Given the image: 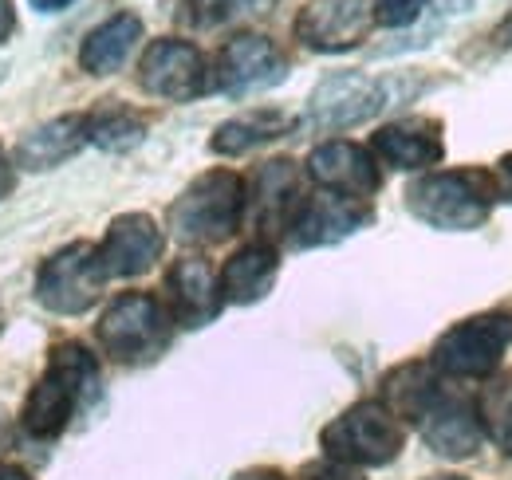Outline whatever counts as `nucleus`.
Wrapping results in <instances>:
<instances>
[{
    "mask_svg": "<svg viewBox=\"0 0 512 480\" xmlns=\"http://www.w3.org/2000/svg\"><path fill=\"white\" fill-rule=\"evenodd\" d=\"M95 386H99V366L91 359V351L79 343H60L52 351L48 374L32 386V394L24 402L20 425L32 437H60L67 421L75 418L79 402L95 394Z\"/></svg>",
    "mask_w": 512,
    "mask_h": 480,
    "instance_id": "1",
    "label": "nucleus"
},
{
    "mask_svg": "<svg viewBox=\"0 0 512 480\" xmlns=\"http://www.w3.org/2000/svg\"><path fill=\"white\" fill-rule=\"evenodd\" d=\"M493 201H497V185H493V174H485V170L426 174L406 189L410 213L434 229H449V233L481 229L493 213Z\"/></svg>",
    "mask_w": 512,
    "mask_h": 480,
    "instance_id": "2",
    "label": "nucleus"
},
{
    "mask_svg": "<svg viewBox=\"0 0 512 480\" xmlns=\"http://www.w3.org/2000/svg\"><path fill=\"white\" fill-rule=\"evenodd\" d=\"M241 217L245 181L233 170H209L170 205V233L182 244H221L241 229Z\"/></svg>",
    "mask_w": 512,
    "mask_h": 480,
    "instance_id": "3",
    "label": "nucleus"
},
{
    "mask_svg": "<svg viewBox=\"0 0 512 480\" xmlns=\"http://www.w3.org/2000/svg\"><path fill=\"white\" fill-rule=\"evenodd\" d=\"M323 453L351 469H379L402 453V421L383 402H359L323 429Z\"/></svg>",
    "mask_w": 512,
    "mask_h": 480,
    "instance_id": "4",
    "label": "nucleus"
},
{
    "mask_svg": "<svg viewBox=\"0 0 512 480\" xmlns=\"http://www.w3.org/2000/svg\"><path fill=\"white\" fill-rule=\"evenodd\" d=\"M95 335L115 362H154L170 347V311L146 292H127L103 311Z\"/></svg>",
    "mask_w": 512,
    "mask_h": 480,
    "instance_id": "5",
    "label": "nucleus"
},
{
    "mask_svg": "<svg viewBox=\"0 0 512 480\" xmlns=\"http://www.w3.org/2000/svg\"><path fill=\"white\" fill-rule=\"evenodd\" d=\"M512 343V315L509 311H485L473 315L434 343V370L449 378H489L505 359Z\"/></svg>",
    "mask_w": 512,
    "mask_h": 480,
    "instance_id": "6",
    "label": "nucleus"
},
{
    "mask_svg": "<svg viewBox=\"0 0 512 480\" xmlns=\"http://www.w3.org/2000/svg\"><path fill=\"white\" fill-rule=\"evenodd\" d=\"M107 276L99 268V256L91 244H67L52 260H44L36 276V296L48 311L60 315H79L99 300Z\"/></svg>",
    "mask_w": 512,
    "mask_h": 480,
    "instance_id": "7",
    "label": "nucleus"
},
{
    "mask_svg": "<svg viewBox=\"0 0 512 480\" xmlns=\"http://www.w3.org/2000/svg\"><path fill=\"white\" fill-rule=\"evenodd\" d=\"M138 83L142 91H150L154 99H170V103H190L201 91L213 87L209 63L205 56L186 44V40H154L142 63H138Z\"/></svg>",
    "mask_w": 512,
    "mask_h": 480,
    "instance_id": "8",
    "label": "nucleus"
},
{
    "mask_svg": "<svg viewBox=\"0 0 512 480\" xmlns=\"http://www.w3.org/2000/svg\"><path fill=\"white\" fill-rule=\"evenodd\" d=\"M304 185H300V170L288 158L264 162L256 170L253 189H245V213L260 233V244H272L276 237L292 233V221L304 205Z\"/></svg>",
    "mask_w": 512,
    "mask_h": 480,
    "instance_id": "9",
    "label": "nucleus"
},
{
    "mask_svg": "<svg viewBox=\"0 0 512 480\" xmlns=\"http://www.w3.org/2000/svg\"><path fill=\"white\" fill-rule=\"evenodd\" d=\"M371 24V0H308L296 16V40L312 52H347L367 40Z\"/></svg>",
    "mask_w": 512,
    "mask_h": 480,
    "instance_id": "10",
    "label": "nucleus"
},
{
    "mask_svg": "<svg viewBox=\"0 0 512 480\" xmlns=\"http://www.w3.org/2000/svg\"><path fill=\"white\" fill-rule=\"evenodd\" d=\"M284 79V56L276 52V44L268 36H256V32H241L233 36L213 67V87L241 99V95H253L264 91L272 83Z\"/></svg>",
    "mask_w": 512,
    "mask_h": 480,
    "instance_id": "11",
    "label": "nucleus"
},
{
    "mask_svg": "<svg viewBox=\"0 0 512 480\" xmlns=\"http://www.w3.org/2000/svg\"><path fill=\"white\" fill-rule=\"evenodd\" d=\"M414 425L422 429L426 445L434 453L449 457V461L473 457L481 449V441H485V425H481L477 406L465 402V398H457V394H449L446 386L426 402V410L414 418Z\"/></svg>",
    "mask_w": 512,
    "mask_h": 480,
    "instance_id": "12",
    "label": "nucleus"
},
{
    "mask_svg": "<svg viewBox=\"0 0 512 480\" xmlns=\"http://www.w3.org/2000/svg\"><path fill=\"white\" fill-rule=\"evenodd\" d=\"M383 107V87L359 71H339L331 79H323L308 103L312 126L320 130H343L355 122L371 119Z\"/></svg>",
    "mask_w": 512,
    "mask_h": 480,
    "instance_id": "13",
    "label": "nucleus"
},
{
    "mask_svg": "<svg viewBox=\"0 0 512 480\" xmlns=\"http://www.w3.org/2000/svg\"><path fill=\"white\" fill-rule=\"evenodd\" d=\"M308 174L312 181L327 189V193H339V197H355V201H367L375 189H379V166H375V154L355 146V142H323L312 150L308 158Z\"/></svg>",
    "mask_w": 512,
    "mask_h": 480,
    "instance_id": "14",
    "label": "nucleus"
},
{
    "mask_svg": "<svg viewBox=\"0 0 512 480\" xmlns=\"http://www.w3.org/2000/svg\"><path fill=\"white\" fill-rule=\"evenodd\" d=\"M371 221V205L355 201V197H339V193H312L304 197L296 221H292V244L300 248H320V244H335V240L351 237L355 229H363Z\"/></svg>",
    "mask_w": 512,
    "mask_h": 480,
    "instance_id": "15",
    "label": "nucleus"
},
{
    "mask_svg": "<svg viewBox=\"0 0 512 480\" xmlns=\"http://www.w3.org/2000/svg\"><path fill=\"white\" fill-rule=\"evenodd\" d=\"M99 268L107 280L115 276H142L162 256V229L146 213H123L111 221L103 244L95 248Z\"/></svg>",
    "mask_w": 512,
    "mask_h": 480,
    "instance_id": "16",
    "label": "nucleus"
},
{
    "mask_svg": "<svg viewBox=\"0 0 512 480\" xmlns=\"http://www.w3.org/2000/svg\"><path fill=\"white\" fill-rule=\"evenodd\" d=\"M166 292H170V311L182 327H205L217 319L221 311V280L213 276L209 260L201 256H182L170 272H166Z\"/></svg>",
    "mask_w": 512,
    "mask_h": 480,
    "instance_id": "17",
    "label": "nucleus"
},
{
    "mask_svg": "<svg viewBox=\"0 0 512 480\" xmlns=\"http://www.w3.org/2000/svg\"><path fill=\"white\" fill-rule=\"evenodd\" d=\"M442 122L398 119L371 138V154L390 170H426L442 162Z\"/></svg>",
    "mask_w": 512,
    "mask_h": 480,
    "instance_id": "18",
    "label": "nucleus"
},
{
    "mask_svg": "<svg viewBox=\"0 0 512 480\" xmlns=\"http://www.w3.org/2000/svg\"><path fill=\"white\" fill-rule=\"evenodd\" d=\"M83 142H87V115H64L24 134V142L16 146V162L24 170H52L67 162Z\"/></svg>",
    "mask_w": 512,
    "mask_h": 480,
    "instance_id": "19",
    "label": "nucleus"
},
{
    "mask_svg": "<svg viewBox=\"0 0 512 480\" xmlns=\"http://www.w3.org/2000/svg\"><path fill=\"white\" fill-rule=\"evenodd\" d=\"M276 248L272 244H245L241 252L229 256V264L221 268V296L229 303H256L276 280Z\"/></svg>",
    "mask_w": 512,
    "mask_h": 480,
    "instance_id": "20",
    "label": "nucleus"
},
{
    "mask_svg": "<svg viewBox=\"0 0 512 480\" xmlns=\"http://www.w3.org/2000/svg\"><path fill=\"white\" fill-rule=\"evenodd\" d=\"M138 36H142V20H138L134 12H119V16L103 20L99 28L87 32V40H83V48H79L83 71H91V75H111V71H119L123 60L134 52Z\"/></svg>",
    "mask_w": 512,
    "mask_h": 480,
    "instance_id": "21",
    "label": "nucleus"
},
{
    "mask_svg": "<svg viewBox=\"0 0 512 480\" xmlns=\"http://www.w3.org/2000/svg\"><path fill=\"white\" fill-rule=\"evenodd\" d=\"M292 130V119L284 115V111H249V115H241V119L225 122V126H217V134H213V154H245V150H253V146H264V142H272V138H280V134H288Z\"/></svg>",
    "mask_w": 512,
    "mask_h": 480,
    "instance_id": "22",
    "label": "nucleus"
},
{
    "mask_svg": "<svg viewBox=\"0 0 512 480\" xmlns=\"http://www.w3.org/2000/svg\"><path fill=\"white\" fill-rule=\"evenodd\" d=\"M142 134H146V119L130 111L127 103H107L87 115V142H95L99 150H111V154L134 150Z\"/></svg>",
    "mask_w": 512,
    "mask_h": 480,
    "instance_id": "23",
    "label": "nucleus"
},
{
    "mask_svg": "<svg viewBox=\"0 0 512 480\" xmlns=\"http://www.w3.org/2000/svg\"><path fill=\"white\" fill-rule=\"evenodd\" d=\"M477 414H481V425H489L493 441L512 457V378L485 394V402L477 406Z\"/></svg>",
    "mask_w": 512,
    "mask_h": 480,
    "instance_id": "24",
    "label": "nucleus"
},
{
    "mask_svg": "<svg viewBox=\"0 0 512 480\" xmlns=\"http://www.w3.org/2000/svg\"><path fill=\"white\" fill-rule=\"evenodd\" d=\"M237 12V0H182L178 20L186 28H217Z\"/></svg>",
    "mask_w": 512,
    "mask_h": 480,
    "instance_id": "25",
    "label": "nucleus"
},
{
    "mask_svg": "<svg viewBox=\"0 0 512 480\" xmlns=\"http://www.w3.org/2000/svg\"><path fill=\"white\" fill-rule=\"evenodd\" d=\"M426 4H430V0H375V24H386V28L414 24Z\"/></svg>",
    "mask_w": 512,
    "mask_h": 480,
    "instance_id": "26",
    "label": "nucleus"
},
{
    "mask_svg": "<svg viewBox=\"0 0 512 480\" xmlns=\"http://www.w3.org/2000/svg\"><path fill=\"white\" fill-rule=\"evenodd\" d=\"M308 480H363L351 465H339V461H331V465H316V469H308Z\"/></svg>",
    "mask_w": 512,
    "mask_h": 480,
    "instance_id": "27",
    "label": "nucleus"
},
{
    "mask_svg": "<svg viewBox=\"0 0 512 480\" xmlns=\"http://www.w3.org/2000/svg\"><path fill=\"white\" fill-rule=\"evenodd\" d=\"M493 185H497V197L501 201H512V154H505L493 170Z\"/></svg>",
    "mask_w": 512,
    "mask_h": 480,
    "instance_id": "28",
    "label": "nucleus"
},
{
    "mask_svg": "<svg viewBox=\"0 0 512 480\" xmlns=\"http://www.w3.org/2000/svg\"><path fill=\"white\" fill-rule=\"evenodd\" d=\"M12 28H16V16H12V0H0V44L12 36Z\"/></svg>",
    "mask_w": 512,
    "mask_h": 480,
    "instance_id": "29",
    "label": "nucleus"
},
{
    "mask_svg": "<svg viewBox=\"0 0 512 480\" xmlns=\"http://www.w3.org/2000/svg\"><path fill=\"white\" fill-rule=\"evenodd\" d=\"M12 185H16V178H12V166H8V158H4V150H0V201L12 193Z\"/></svg>",
    "mask_w": 512,
    "mask_h": 480,
    "instance_id": "30",
    "label": "nucleus"
},
{
    "mask_svg": "<svg viewBox=\"0 0 512 480\" xmlns=\"http://www.w3.org/2000/svg\"><path fill=\"white\" fill-rule=\"evenodd\" d=\"M233 480H284L276 469H249V473H241V477H233Z\"/></svg>",
    "mask_w": 512,
    "mask_h": 480,
    "instance_id": "31",
    "label": "nucleus"
},
{
    "mask_svg": "<svg viewBox=\"0 0 512 480\" xmlns=\"http://www.w3.org/2000/svg\"><path fill=\"white\" fill-rule=\"evenodd\" d=\"M32 4H36L40 12H60V8H67L71 0H32Z\"/></svg>",
    "mask_w": 512,
    "mask_h": 480,
    "instance_id": "32",
    "label": "nucleus"
},
{
    "mask_svg": "<svg viewBox=\"0 0 512 480\" xmlns=\"http://www.w3.org/2000/svg\"><path fill=\"white\" fill-rule=\"evenodd\" d=\"M0 480H32L24 469H0Z\"/></svg>",
    "mask_w": 512,
    "mask_h": 480,
    "instance_id": "33",
    "label": "nucleus"
},
{
    "mask_svg": "<svg viewBox=\"0 0 512 480\" xmlns=\"http://www.w3.org/2000/svg\"><path fill=\"white\" fill-rule=\"evenodd\" d=\"M4 437H8V421H4V410H0V449H4Z\"/></svg>",
    "mask_w": 512,
    "mask_h": 480,
    "instance_id": "34",
    "label": "nucleus"
},
{
    "mask_svg": "<svg viewBox=\"0 0 512 480\" xmlns=\"http://www.w3.org/2000/svg\"><path fill=\"white\" fill-rule=\"evenodd\" d=\"M434 480H461V477H434Z\"/></svg>",
    "mask_w": 512,
    "mask_h": 480,
    "instance_id": "35",
    "label": "nucleus"
}]
</instances>
